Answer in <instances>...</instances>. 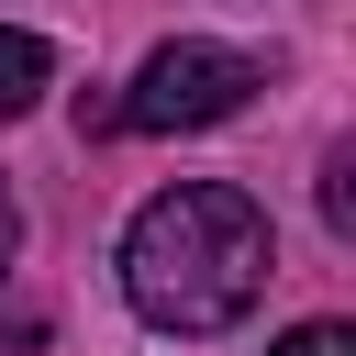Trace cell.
<instances>
[{"label": "cell", "instance_id": "6da1fadb", "mask_svg": "<svg viewBox=\"0 0 356 356\" xmlns=\"http://www.w3.org/2000/svg\"><path fill=\"white\" fill-rule=\"evenodd\" d=\"M267 267H278L267 211L234 178H178L122 234V300L156 334H222V323H245L256 289H267Z\"/></svg>", "mask_w": 356, "mask_h": 356}, {"label": "cell", "instance_id": "7a4b0ae2", "mask_svg": "<svg viewBox=\"0 0 356 356\" xmlns=\"http://www.w3.org/2000/svg\"><path fill=\"white\" fill-rule=\"evenodd\" d=\"M245 89H256V56H234L211 33H178V44H156L134 67V89L111 100V122L122 134H211V122L245 111Z\"/></svg>", "mask_w": 356, "mask_h": 356}, {"label": "cell", "instance_id": "3957f363", "mask_svg": "<svg viewBox=\"0 0 356 356\" xmlns=\"http://www.w3.org/2000/svg\"><path fill=\"white\" fill-rule=\"evenodd\" d=\"M44 78H56V44L0 22V122H11V111H33V100H44Z\"/></svg>", "mask_w": 356, "mask_h": 356}, {"label": "cell", "instance_id": "277c9868", "mask_svg": "<svg viewBox=\"0 0 356 356\" xmlns=\"http://www.w3.org/2000/svg\"><path fill=\"white\" fill-rule=\"evenodd\" d=\"M267 356H356V323H289Z\"/></svg>", "mask_w": 356, "mask_h": 356}, {"label": "cell", "instance_id": "5b68a950", "mask_svg": "<svg viewBox=\"0 0 356 356\" xmlns=\"http://www.w3.org/2000/svg\"><path fill=\"white\" fill-rule=\"evenodd\" d=\"M11 245H22V211H11V189H0V278H11Z\"/></svg>", "mask_w": 356, "mask_h": 356}]
</instances>
